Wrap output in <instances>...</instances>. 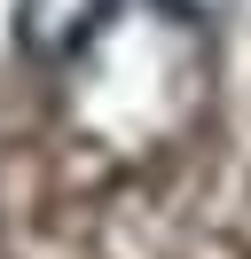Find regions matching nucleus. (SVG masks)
<instances>
[{"instance_id":"f257e3e1","label":"nucleus","mask_w":251,"mask_h":259,"mask_svg":"<svg viewBox=\"0 0 251 259\" xmlns=\"http://www.w3.org/2000/svg\"><path fill=\"white\" fill-rule=\"evenodd\" d=\"M110 8L118 0H16V48L39 71H63V63H78L102 39Z\"/></svg>"},{"instance_id":"f03ea898","label":"nucleus","mask_w":251,"mask_h":259,"mask_svg":"<svg viewBox=\"0 0 251 259\" xmlns=\"http://www.w3.org/2000/svg\"><path fill=\"white\" fill-rule=\"evenodd\" d=\"M157 16H173V24H220V8L228 0H149Z\"/></svg>"}]
</instances>
